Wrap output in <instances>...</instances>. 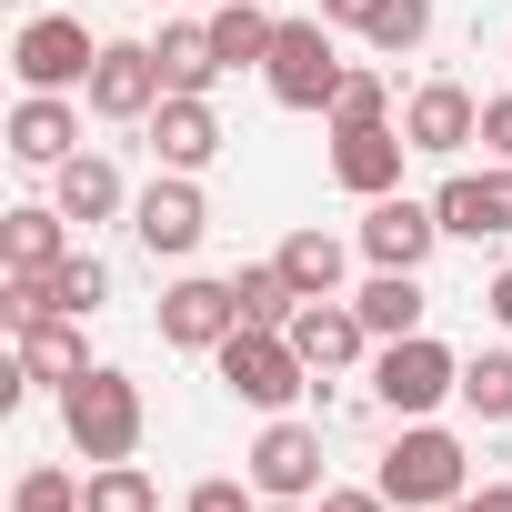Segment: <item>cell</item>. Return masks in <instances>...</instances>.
<instances>
[{"instance_id": "1", "label": "cell", "mask_w": 512, "mask_h": 512, "mask_svg": "<svg viewBox=\"0 0 512 512\" xmlns=\"http://www.w3.org/2000/svg\"><path fill=\"white\" fill-rule=\"evenodd\" d=\"M61 422H71V442H81V462H131L141 452V382L131 372H111V362H91L81 382H61Z\"/></svg>"}, {"instance_id": "2", "label": "cell", "mask_w": 512, "mask_h": 512, "mask_svg": "<svg viewBox=\"0 0 512 512\" xmlns=\"http://www.w3.org/2000/svg\"><path fill=\"white\" fill-rule=\"evenodd\" d=\"M382 502H402V512H442V502H462L472 492V452L442 432V422H402V442L382 452Z\"/></svg>"}, {"instance_id": "3", "label": "cell", "mask_w": 512, "mask_h": 512, "mask_svg": "<svg viewBox=\"0 0 512 512\" xmlns=\"http://www.w3.org/2000/svg\"><path fill=\"white\" fill-rule=\"evenodd\" d=\"M262 81H272V101H282V111H332V91L352 81V71H342V51H332V21H282V31H272Z\"/></svg>"}, {"instance_id": "4", "label": "cell", "mask_w": 512, "mask_h": 512, "mask_svg": "<svg viewBox=\"0 0 512 512\" xmlns=\"http://www.w3.org/2000/svg\"><path fill=\"white\" fill-rule=\"evenodd\" d=\"M462 392V362L432 342V332H402V342H382V362H372V402L382 412H402V422H422L432 402H452Z\"/></svg>"}, {"instance_id": "5", "label": "cell", "mask_w": 512, "mask_h": 512, "mask_svg": "<svg viewBox=\"0 0 512 512\" xmlns=\"http://www.w3.org/2000/svg\"><path fill=\"white\" fill-rule=\"evenodd\" d=\"M211 362H221V382H231L251 412H292V402H302V382H312V362L292 352V332H231Z\"/></svg>"}, {"instance_id": "6", "label": "cell", "mask_w": 512, "mask_h": 512, "mask_svg": "<svg viewBox=\"0 0 512 512\" xmlns=\"http://www.w3.org/2000/svg\"><path fill=\"white\" fill-rule=\"evenodd\" d=\"M91 61H101V41H91L71 11H51V21H31V31L11 41L21 91H91Z\"/></svg>"}, {"instance_id": "7", "label": "cell", "mask_w": 512, "mask_h": 512, "mask_svg": "<svg viewBox=\"0 0 512 512\" xmlns=\"http://www.w3.org/2000/svg\"><path fill=\"white\" fill-rule=\"evenodd\" d=\"M101 121H151L161 101H171V81H161V51L151 41H101V61H91V91H81Z\"/></svg>"}, {"instance_id": "8", "label": "cell", "mask_w": 512, "mask_h": 512, "mask_svg": "<svg viewBox=\"0 0 512 512\" xmlns=\"http://www.w3.org/2000/svg\"><path fill=\"white\" fill-rule=\"evenodd\" d=\"M131 231H141V251H151V262H191V251H201V231H211V211H201L191 171H161V181L131 201Z\"/></svg>"}, {"instance_id": "9", "label": "cell", "mask_w": 512, "mask_h": 512, "mask_svg": "<svg viewBox=\"0 0 512 512\" xmlns=\"http://www.w3.org/2000/svg\"><path fill=\"white\" fill-rule=\"evenodd\" d=\"M251 492L262 502H322V432L312 422H272L251 442Z\"/></svg>"}, {"instance_id": "10", "label": "cell", "mask_w": 512, "mask_h": 512, "mask_svg": "<svg viewBox=\"0 0 512 512\" xmlns=\"http://www.w3.org/2000/svg\"><path fill=\"white\" fill-rule=\"evenodd\" d=\"M432 241H442V211H432V201L382 191V201L362 211V251H372V272H422V262H432Z\"/></svg>"}, {"instance_id": "11", "label": "cell", "mask_w": 512, "mask_h": 512, "mask_svg": "<svg viewBox=\"0 0 512 512\" xmlns=\"http://www.w3.org/2000/svg\"><path fill=\"white\" fill-rule=\"evenodd\" d=\"M402 141H412L422 161H452L462 141H482V101H472L462 81H422V91L402 101Z\"/></svg>"}, {"instance_id": "12", "label": "cell", "mask_w": 512, "mask_h": 512, "mask_svg": "<svg viewBox=\"0 0 512 512\" xmlns=\"http://www.w3.org/2000/svg\"><path fill=\"white\" fill-rule=\"evenodd\" d=\"M231 332H241L231 282H201V272H191V282H171V292H161V342H171V352H221Z\"/></svg>"}, {"instance_id": "13", "label": "cell", "mask_w": 512, "mask_h": 512, "mask_svg": "<svg viewBox=\"0 0 512 512\" xmlns=\"http://www.w3.org/2000/svg\"><path fill=\"white\" fill-rule=\"evenodd\" d=\"M432 211H442L452 241H502V231H512V161H502V171H452V181L432 191Z\"/></svg>"}, {"instance_id": "14", "label": "cell", "mask_w": 512, "mask_h": 512, "mask_svg": "<svg viewBox=\"0 0 512 512\" xmlns=\"http://www.w3.org/2000/svg\"><path fill=\"white\" fill-rule=\"evenodd\" d=\"M402 131L392 121H372V131H332V181L342 191H362V201H382V191H402Z\"/></svg>"}, {"instance_id": "15", "label": "cell", "mask_w": 512, "mask_h": 512, "mask_svg": "<svg viewBox=\"0 0 512 512\" xmlns=\"http://www.w3.org/2000/svg\"><path fill=\"white\" fill-rule=\"evenodd\" d=\"M81 151V111L61 101V91H31L21 111H11V161H31V171H61Z\"/></svg>"}, {"instance_id": "16", "label": "cell", "mask_w": 512, "mask_h": 512, "mask_svg": "<svg viewBox=\"0 0 512 512\" xmlns=\"http://www.w3.org/2000/svg\"><path fill=\"white\" fill-rule=\"evenodd\" d=\"M362 342H372V322H362L352 302H302V312H292V352H302L312 372H352Z\"/></svg>"}, {"instance_id": "17", "label": "cell", "mask_w": 512, "mask_h": 512, "mask_svg": "<svg viewBox=\"0 0 512 512\" xmlns=\"http://www.w3.org/2000/svg\"><path fill=\"white\" fill-rule=\"evenodd\" d=\"M71 251V211L61 201H21V211H0V262L11 272H51Z\"/></svg>"}, {"instance_id": "18", "label": "cell", "mask_w": 512, "mask_h": 512, "mask_svg": "<svg viewBox=\"0 0 512 512\" xmlns=\"http://www.w3.org/2000/svg\"><path fill=\"white\" fill-rule=\"evenodd\" d=\"M151 151H161V171H201V161L221 151V121H211V101L171 91V101L151 111Z\"/></svg>"}, {"instance_id": "19", "label": "cell", "mask_w": 512, "mask_h": 512, "mask_svg": "<svg viewBox=\"0 0 512 512\" xmlns=\"http://www.w3.org/2000/svg\"><path fill=\"white\" fill-rule=\"evenodd\" d=\"M231 302H241V332H292V312H302V292H292L282 262H241L231 272Z\"/></svg>"}, {"instance_id": "20", "label": "cell", "mask_w": 512, "mask_h": 512, "mask_svg": "<svg viewBox=\"0 0 512 512\" xmlns=\"http://www.w3.org/2000/svg\"><path fill=\"white\" fill-rule=\"evenodd\" d=\"M272 11H262V0H221V11H211V51H221V71H262L272 61Z\"/></svg>"}, {"instance_id": "21", "label": "cell", "mask_w": 512, "mask_h": 512, "mask_svg": "<svg viewBox=\"0 0 512 512\" xmlns=\"http://www.w3.org/2000/svg\"><path fill=\"white\" fill-rule=\"evenodd\" d=\"M151 51H161V81H171V91L211 101V81H221V51H211V21H171V31L151 41Z\"/></svg>"}, {"instance_id": "22", "label": "cell", "mask_w": 512, "mask_h": 512, "mask_svg": "<svg viewBox=\"0 0 512 512\" xmlns=\"http://www.w3.org/2000/svg\"><path fill=\"white\" fill-rule=\"evenodd\" d=\"M121 201H131V191H121V161H111V151H71V161H61V211H71V221H111Z\"/></svg>"}, {"instance_id": "23", "label": "cell", "mask_w": 512, "mask_h": 512, "mask_svg": "<svg viewBox=\"0 0 512 512\" xmlns=\"http://www.w3.org/2000/svg\"><path fill=\"white\" fill-rule=\"evenodd\" d=\"M352 312L372 322V342H402V332H422V272H372V282L352 292Z\"/></svg>"}, {"instance_id": "24", "label": "cell", "mask_w": 512, "mask_h": 512, "mask_svg": "<svg viewBox=\"0 0 512 512\" xmlns=\"http://www.w3.org/2000/svg\"><path fill=\"white\" fill-rule=\"evenodd\" d=\"M272 262L292 272V292H302V302H342V241H332L322 221H312V231H292Z\"/></svg>"}, {"instance_id": "25", "label": "cell", "mask_w": 512, "mask_h": 512, "mask_svg": "<svg viewBox=\"0 0 512 512\" xmlns=\"http://www.w3.org/2000/svg\"><path fill=\"white\" fill-rule=\"evenodd\" d=\"M21 372H31V382H81V372H91V352H81V322H71V312L31 322V332H21Z\"/></svg>"}, {"instance_id": "26", "label": "cell", "mask_w": 512, "mask_h": 512, "mask_svg": "<svg viewBox=\"0 0 512 512\" xmlns=\"http://www.w3.org/2000/svg\"><path fill=\"white\" fill-rule=\"evenodd\" d=\"M462 412L472 422H512V352H472L462 362Z\"/></svg>"}, {"instance_id": "27", "label": "cell", "mask_w": 512, "mask_h": 512, "mask_svg": "<svg viewBox=\"0 0 512 512\" xmlns=\"http://www.w3.org/2000/svg\"><path fill=\"white\" fill-rule=\"evenodd\" d=\"M81 512H161V492H151L141 462H101V472L81 482Z\"/></svg>"}, {"instance_id": "28", "label": "cell", "mask_w": 512, "mask_h": 512, "mask_svg": "<svg viewBox=\"0 0 512 512\" xmlns=\"http://www.w3.org/2000/svg\"><path fill=\"white\" fill-rule=\"evenodd\" d=\"M51 302H61L71 322H91V312L111 302V272L91 262V251H61V262H51Z\"/></svg>"}, {"instance_id": "29", "label": "cell", "mask_w": 512, "mask_h": 512, "mask_svg": "<svg viewBox=\"0 0 512 512\" xmlns=\"http://www.w3.org/2000/svg\"><path fill=\"white\" fill-rule=\"evenodd\" d=\"M362 41H372V51H422V41H432V0H382Z\"/></svg>"}, {"instance_id": "30", "label": "cell", "mask_w": 512, "mask_h": 512, "mask_svg": "<svg viewBox=\"0 0 512 512\" xmlns=\"http://www.w3.org/2000/svg\"><path fill=\"white\" fill-rule=\"evenodd\" d=\"M372 121H392V91H382V71H352L332 91V131H372Z\"/></svg>"}, {"instance_id": "31", "label": "cell", "mask_w": 512, "mask_h": 512, "mask_svg": "<svg viewBox=\"0 0 512 512\" xmlns=\"http://www.w3.org/2000/svg\"><path fill=\"white\" fill-rule=\"evenodd\" d=\"M11 512H81V482H71L61 462H31L21 492H11Z\"/></svg>"}, {"instance_id": "32", "label": "cell", "mask_w": 512, "mask_h": 512, "mask_svg": "<svg viewBox=\"0 0 512 512\" xmlns=\"http://www.w3.org/2000/svg\"><path fill=\"white\" fill-rule=\"evenodd\" d=\"M61 302H51V272H11V282H0V322H11V332H31V322H51Z\"/></svg>"}, {"instance_id": "33", "label": "cell", "mask_w": 512, "mask_h": 512, "mask_svg": "<svg viewBox=\"0 0 512 512\" xmlns=\"http://www.w3.org/2000/svg\"><path fill=\"white\" fill-rule=\"evenodd\" d=\"M191 512H262V502H251L241 482H201V492H191Z\"/></svg>"}, {"instance_id": "34", "label": "cell", "mask_w": 512, "mask_h": 512, "mask_svg": "<svg viewBox=\"0 0 512 512\" xmlns=\"http://www.w3.org/2000/svg\"><path fill=\"white\" fill-rule=\"evenodd\" d=\"M482 141L512 161V91H502V101H482Z\"/></svg>"}, {"instance_id": "35", "label": "cell", "mask_w": 512, "mask_h": 512, "mask_svg": "<svg viewBox=\"0 0 512 512\" xmlns=\"http://www.w3.org/2000/svg\"><path fill=\"white\" fill-rule=\"evenodd\" d=\"M312 512H392V502H382V482H372V492H322Z\"/></svg>"}, {"instance_id": "36", "label": "cell", "mask_w": 512, "mask_h": 512, "mask_svg": "<svg viewBox=\"0 0 512 512\" xmlns=\"http://www.w3.org/2000/svg\"><path fill=\"white\" fill-rule=\"evenodd\" d=\"M442 512H512V482H482V492H462V502H442Z\"/></svg>"}, {"instance_id": "37", "label": "cell", "mask_w": 512, "mask_h": 512, "mask_svg": "<svg viewBox=\"0 0 512 512\" xmlns=\"http://www.w3.org/2000/svg\"><path fill=\"white\" fill-rule=\"evenodd\" d=\"M372 11L382 0H322V21H352V31H372Z\"/></svg>"}, {"instance_id": "38", "label": "cell", "mask_w": 512, "mask_h": 512, "mask_svg": "<svg viewBox=\"0 0 512 512\" xmlns=\"http://www.w3.org/2000/svg\"><path fill=\"white\" fill-rule=\"evenodd\" d=\"M482 302H492V322H502V332H512V262H502V272H492V292H482Z\"/></svg>"}, {"instance_id": "39", "label": "cell", "mask_w": 512, "mask_h": 512, "mask_svg": "<svg viewBox=\"0 0 512 512\" xmlns=\"http://www.w3.org/2000/svg\"><path fill=\"white\" fill-rule=\"evenodd\" d=\"M262 512H312V502H262Z\"/></svg>"}]
</instances>
